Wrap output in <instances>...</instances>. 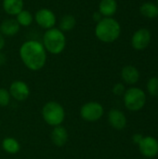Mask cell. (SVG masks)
Instances as JSON below:
<instances>
[{
  "mask_svg": "<svg viewBox=\"0 0 158 159\" xmlns=\"http://www.w3.org/2000/svg\"><path fill=\"white\" fill-rule=\"evenodd\" d=\"M16 20L19 23L20 26L22 27H28L33 23L34 20V16L29 10L22 9L20 12H19L16 15Z\"/></svg>",
  "mask_w": 158,
  "mask_h": 159,
  "instance_id": "d6986e66",
  "label": "cell"
},
{
  "mask_svg": "<svg viewBox=\"0 0 158 159\" xmlns=\"http://www.w3.org/2000/svg\"><path fill=\"white\" fill-rule=\"evenodd\" d=\"M121 76L126 83L135 84L139 80L140 74H139V71L137 70V68H135L134 66H131V65H128L122 69Z\"/></svg>",
  "mask_w": 158,
  "mask_h": 159,
  "instance_id": "2e32d148",
  "label": "cell"
},
{
  "mask_svg": "<svg viewBox=\"0 0 158 159\" xmlns=\"http://www.w3.org/2000/svg\"><path fill=\"white\" fill-rule=\"evenodd\" d=\"M81 117L88 122L99 120L103 115V107L96 102H90L84 104L80 110Z\"/></svg>",
  "mask_w": 158,
  "mask_h": 159,
  "instance_id": "52a82bcc",
  "label": "cell"
},
{
  "mask_svg": "<svg viewBox=\"0 0 158 159\" xmlns=\"http://www.w3.org/2000/svg\"><path fill=\"white\" fill-rule=\"evenodd\" d=\"M146 102L145 93L138 88H131L125 92L124 102L126 107L130 111L141 110Z\"/></svg>",
  "mask_w": 158,
  "mask_h": 159,
  "instance_id": "5b68a950",
  "label": "cell"
},
{
  "mask_svg": "<svg viewBox=\"0 0 158 159\" xmlns=\"http://www.w3.org/2000/svg\"><path fill=\"white\" fill-rule=\"evenodd\" d=\"M142 136L141 135V134H136V135H134L133 136V141H134V143H140V142L142 141Z\"/></svg>",
  "mask_w": 158,
  "mask_h": 159,
  "instance_id": "d4e9b609",
  "label": "cell"
},
{
  "mask_svg": "<svg viewBox=\"0 0 158 159\" xmlns=\"http://www.w3.org/2000/svg\"><path fill=\"white\" fill-rule=\"evenodd\" d=\"M147 89L149 93L152 96H157L158 95V78L157 77H152L147 84Z\"/></svg>",
  "mask_w": 158,
  "mask_h": 159,
  "instance_id": "44dd1931",
  "label": "cell"
},
{
  "mask_svg": "<svg viewBox=\"0 0 158 159\" xmlns=\"http://www.w3.org/2000/svg\"><path fill=\"white\" fill-rule=\"evenodd\" d=\"M140 12L142 16L154 19L158 16V6L152 2H146L143 3L140 7Z\"/></svg>",
  "mask_w": 158,
  "mask_h": 159,
  "instance_id": "ac0fdd59",
  "label": "cell"
},
{
  "mask_svg": "<svg viewBox=\"0 0 158 159\" xmlns=\"http://www.w3.org/2000/svg\"><path fill=\"white\" fill-rule=\"evenodd\" d=\"M24 2L23 0H3L2 7L4 11L10 15L16 16L19 12L23 9Z\"/></svg>",
  "mask_w": 158,
  "mask_h": 159,
  "instance_id": "5bb4252c",
  "label": "cell"
},
{
  "mask_svg": "<svg viewBox=\"0 0 158 159\" xmlns=\"http://www.w3.org/2000/svg\"><path fill=\"white\" fill-rule=\"evenodd\" d=\"M34 20L39 27L45 30H48L55 27L57 22V18L55 13L51 9L45 8V7L40 8L35 12L34 16Z\"/></svg>",
  "mask_w": 158,
  "mask_h": 159,
  "instance_id": "8992f818",
  "label": "cell"
},
{
  "mask_svg": "<svg viewBox=\"0 0 158 159\" xmlns=\"http://www.w3.org/2000/svg\"><path fill=\"white\" fill-rule=\"evenodd\" d=\"M46 51L53 55L61 54L66 47V36L59 28L46 30L42 42Z\"/></svg>",
  "mask_w": 158,
  "mask_h": 159,
  "instance_id": "3957f363",
  "label": "cell"
},
{
  "mask_svg": "<svg viewBox=\"0 0 158 159\" xmlns=\"http://www.w3.org/2000/svg\"><path fill=\"white\" fill-rule=\"evenodd\" d=\"M157 6H158V0H157Z\"/></svg>",
  "mask_w": 158,
  "mask_h": 159,
  "instance_id": "83f0119b",
  "label": "cell"
},
{
  "mask_svg": "<svg viewBox=\"0 0 158 159\" xmlns=\"http://www.w3.org/2000/svg\"><path fill=\"white\" fill-rule=\"evenodd\" d=\"M9 94L17 101H25L30 94V89L28 85L23 81H14L9 88Z\"/></svg>",
  "mask_w": 158,
  "mask_h": 159,
  "instance_id": "9c48e42d",
  "label": "cell"
},
{
  "mask_svg": "<svg viewBox=\"0 0 158 159\" xmlns=\"http://www.w3.org/2000/svg\"><path fill=\"white\" fill-rule=\"evenodd\" d=\"M2 146L3 149L8 154H17L20 149V143H18V141H16L13 138L4 139L2 143Z\"/></svg>",
  "mask_w": 158,
  "mask_h": 159,
  "instance_id": "ffe728a7",
  "label": "cell"
},
{
  "mask_svg": "<svg viewBox=\"0 0 158 159\" xmlns=\"http://www.w3.org/2000/svg\"><path fill=\"white\" fill-rule=\"evenodd\" d=\"M121 27L119 22L111 18H102L95 26L96 37L103 43L115 42L120 35Z\"/></svg>",
  "mask_w": 158,
  "mask_h": 159,
  "instance_id": "7a4b0ae2",
  "label": "cell"
},
{
  "mask_svg": "<svg viewBox=\"0 0 158 159\" xmlns=\"http://www.w3.org/2000/svg\"><path fill=\"white\" fill-rule=\"evenodd\" d=\"M5 44H6V41H5V37L4 35L0 33V51L4 48L5 47Z\"/></svg>",
  "mask_w": 158,
  "mask_h": 159,
  "instance_id": "cb8c5ba5",
  "label": "cell"
},
{
  "mask_svg": "<svg viewBox=\"0 0 158 159\" xmlns=\"http://www.w3.org/2000/svg\"><path fill=\"white\" fill-rule=\"evenodd\" d=\"M76 25V19L72 14H66L61 17L60 22H59V29L63 32H70L72 31Z\"/></svg>",
  "mask_w": 158,
  "mask_h": 159,
  "instance_id": "e0dca14e",
  "label": "cell"
},
{
  "mask_svg": "<svg viewBox=\"0 0 158 159\" xmlns=\"http://www.w3.org/2000/svg\"><path fill=\"white\" fill-rule=\"evenodd\" d=\"M108 120L110 125L116 129H123L127 125V118L125 115L121 111L116 109H113L110 111Z\"/></svg>",
  "mask_w": 158,
  "mask_h": 159,
  "instance_id": "7c38bea8",
  "label": "cell"
},
{
  "mask_svg": "<svg viewBox=\"0 0 158 159\" xmlns=\"http://www.w3.org/2000/svg\"><path fill=\"white\" fill-rule=\"evenodd\" d=\"M20 26L17 22L16 19H5L0 23V33L4 36L12 37L20 31Z\"/></svg>",
  "mask_w": 158,
  "mask_h": 159,
  "instance_id": "8fae6325",
  "label": "cell"
},
{
  "mask_svg": "<svg viewBox=\"0 0 158 159\" xmlns=\"http://www.w3.org/2000/svg\"><path fill=\"white\" fill-rule=\"evenodd\" d=\"M141 153L146 157H154L158 154V142L153 137H144L139 143Z\"/></svg>",
  "mask_w": 158,
  "mask_h": 159,
  "instance_id": "30bf717a",
  "label": "cell"
},
{
  "mask_svg": "<svg viewBox=\"0 0 158 159\" xmlns=\"http://www.w3.org/2000/svg\"><path fill=\"white\" fill-rule=\"evenodd\" d=\"M117 10L116 0H101L99 4V12L103 18L113 17Z\"/></svg>",
  "mask_w": 158,
  "mask_h": 159,
  "instance_id": "4fadbf2b",
  "label": "cell"
},
{
  "mask_svg": "<svg viewBox=\"0 0 158 159\" xmlns=\"http://www.w3.org/2000/svg\"><path fill=\"white\" fill-rule=\"evenodd\" d=\"M113 92L115 94V95H122L124 92H125V87H124V85H122V84H120V83H118V84H116V85H115V87H114V89H113Z\"/></svg>",
  "mask_w": 158,
  "mask_h": 159,
  "instance_id": "603a6c76",
  "label": "cell"
},
{
  "mask_svg": "<svg viewBox=\"0 0 158 159\" xmlns=\"http://www.w3.org/2000/svg\"><path fill=\"white\" fill-rule=\"evenodd\" d=\"M51 140L56 146H63L68 141V132L65 128L61 127V125L55 127L51 132Z\"/></svg>",
  "mask_w": 158,
  "mask_h": 159,
  "instance_id": "9a60e30c",
  "label": "cell"
},
{
  "mask_svg": "<svg viewBox=\"0 0 158 159\" xmlns=\"http://www.w3.org/2000/svg\"><path fill=\"white\" fill-rule=\"evenodd\" d=\"M20 57L23 64L32 71L42 69L47 61V51L37 40H27L20 48Z\"/></svg>",
  "mask_w": 158,
  "mask_h": 159,
  "instance_id": "6da1fadb",
  "label": "cell"
},
{
  "mask_svg": "<svg viewBox=\"0 0 158 159\" xmlns=\"http://www.w3.org/2000/svg\"><path fill=\"white\" fill-rule=\"evenodd\" d=\"M10 94L6 89H0V106L5 107L9 103Z\"/></svg>",
  "mask_w": 158,
  "mask_h": 159,
  "instance_id": "7402d4cb",
  "label": "cell"
},
{
  "mask_svg": "<svg viewBox=\"0 0 158 159\" xmlns=\"http://www.w3.org/2000/svg\"><path fill=\"white\" fill-rule=\"evenodd\" d=\"M93 19L98 22L99 20H101L102 19V16L100 14V12H95V13L93 14Z\"/></svg>",
  "mask_w": 158,
  "mask_h": 159,
  "instance_id": "484cf974",
  "label": "cell"
},
{
  "mask_svg": "<svg viewBox=\"0 0 158 159\" xmlns=\"http://www.w3.org/2000/svg\"><path fill=\"white\" fill-rule=\"evenodd\" d=\"M42 116L46 123L50 126L57 127L63 122L65 113L60 103L56 102H49L44 105Z\"/></svg>",
  "mask_w": 158,
  "mask_h": 159,
  "instance_id": "277c9868",
  "label": "cell"
},
{
  "mask_svg": "<svg viewBox=\"0 0 158 159\" xmlns=\"http://www.w3.org/2000/svg\"><path fill=\"white\" fill-rule=\"evenodd\" d=\"M6 61H7V58H6L5 54H4V53H2V52L0 51V65L5 64Z\"/></svg>",
  "mask_w": 158,
  "mask_h": 159,
  "instance_id": "4316f807",
  "label": "cell"
},
{
  "mask_svg": "<svg viewBox=\"0 0 158 159\" xmlns=\"http://www.w3.org/2000/svg\"><path fill=\"white\" fill-rule=\"evenodd\" d=\"M150 42H151V33L149 32V30L145 28L139 29L137 32L134 33L131 38V46L137 50L144 49L149 46Z\"/></svg>",
  "mask_w": 158,
  "mask_h": 159,
  "instance_id": "ba28073f",
  "label": "cell"
}]
</instances>
